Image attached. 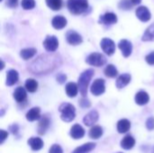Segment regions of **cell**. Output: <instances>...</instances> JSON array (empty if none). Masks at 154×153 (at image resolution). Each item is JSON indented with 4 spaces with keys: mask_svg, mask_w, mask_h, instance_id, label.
I'll return each mask as SVG.
<instances>
[{
    "mask_svg": "<svg viewBox=\"0 0 154 153\" xmlns=\"http://www.w3.org/2000/svg\"><path fill=\"white\" fill-rule=\"evenodd\" d=\"M49 153H63V151H62V148L59 144H53L50 148Z\"/></svg>",
    "mask_w": 154,
    "mask_h": 153,
    "instance_id": "836d02e7",
    "label": "cell"
},
{
    "mask_svg": "<svg viewBox=\"0 0 154 153\" xmlns=\"http://www.w3.org/2000/svg\"><path fill=\"white\" fill-rule=\"evenodd\" d=\"M66 94L69 97H75L79 93V86L74 82H69L65 87Z\"/></svg>",
    "mask_w": 154,
    "mask_h": 153,
    "instance_id": "d6986e66",
    "label": "cell"
},
{
    "mask_svg": "<svg viewBox=\"0 0 154 153\" xmlns=\"http://www.w3.org/2000/svg\"><path fill=\"white\" fill-rule=\"evenodd\" d=\"M38 88V83L33 78H28L25 82V89L31 93H33Z\"/></svg>",
    "mask_w": 154,
    "mask_h": 153,
    "instance_id": "83f0119b",
    "label": "cell"
},
{
    "mask_svg": "<svg viewBox=\"0 0 154 153\" xmlns=\"http://www.w3.org/2000/svg\"><path fill=\"white\" fill-rule=\"evenodd\" d=\"M67 41L70 45H79L82 42V37L75 31H69L66 34Z\"/></svg>",
    "mask_w": 154,
    "mask_h": 153,
    "instance_id": "ba28073f",
    "label": "cell"
},
{
    "mask_svg": "<svg viewBox=\"0 0 154 153\" xmlns=\"http://www.w3.org/2000/svg\"><path fill=\"white\" fill-rule=\"evenodd\" d=\"M35 54H36V50L33 49V48L23 49V50H22L21 52H20V56H21L22 59H23L24 60H27L32 58Z\"/></svg>",
    "mask_w": 154,
    "mask_h": 153,
    "instance_id": "4316f807",
    "label": "cell"
},
{
    "mask_svg": "<svg viewBox=\"0 0 154 153\" xmlns=\"http://www.w3.org/2000/svg\"><path fill=\"white\" fill-rule=\"evenodd\" d=\"M146 127L148 130H153L154 129V117H150L146 121Z\"/></svg>",
    "mask_w": 154,
    "mask_h": 153,
    "instance_id": "e575fe53",
    "label": "cell"
},
{
    "mask_svg": "<svg viewBox=\"0 0 154 153\" xmlns=\"http://www.w3.org/2000/svg\"><path fill=\"white\" fill-rule=\"evenodd\" d=\"M18 78H19L18 72L16 70H14V69H10L6 74V82H5V84L7 86H9V87L14 86V84L17 83Z\"/></svg>",
    "mask_w": 154,
    "mask_h": 153,
    "instance_id": "9a60e30c",
    "label": "cell"
},
{
    "mask_svg": "<svg viewBox=\"0 0 154 153\" xmlns=\"http://www.w3.org/2000/svg\"><path fill=\"white\" fill-rule=\"evenodd\" d=\"M118 47H119V49L121 50V51H122L124 57L127 58V57H129V56L132 54V51H133V45H132V43H131L129 41H127V40H122V41L119 42Z\"/></svg>",
    "mask_w": 154,
    "mask_h": 153,
    "instance_id": "30bf717a",
    "label": "cell"
},
{
    "mask_svg": "<svg viewBox=\"0 0 154 153\" xmlns=\"http://www.w3.org/2000/svg\"><path fill=\"white\" fill-rule=\"evenodd\" d=\"M49 125H50L49 118L46 117V116L41 117V119L39 121V124H38V133H39V134H44L46 133Z\"/></svg>",
    "mask_w": 154,
    "mask_h": 153,
    "instance_id": "603a6c76",
    "label": "cell"
},
{
    "mask_svg": "<svg viewBox=\"0 0 154 153\" xmlns=\"http://www.w3.org/2000/svg\"><path fill=\"white\" fill-rule=\"evenodd\" d=\"M96 148V144L93 142H87L78 148H76L72 153H88Z\"/></svg>",
    "mask_w": 154,
    "mask_h": 153,
    "instance_id": "cb8c5ba5",
    "label": "cell"
},
{
    "mask_svg": "<svg viewBox=\"0 0 154 153\" xmlns=\"http://www.w3.org/2000/svg\"><path fill=\"white\" fill-rule=\"evenodd\" d=\"M145 60L148 64L150 65H154V51L149 53L146 57H145Z\"/></svg>",
    "mask_w": 154,
    "mask_h": 153,
    "instance_id": "d590c367",
    "label": "cell"
},
{
    "mask_svg": "<svg viewBox=\"0 0 154 153\" xmlns=\"http://www.w3.org/2000/svg\"><path fill=\"white\" fill-rule=\"evenodd\" d=\"M98 116H99L98 113L96 110H92L85 115L83 119V123L86 126H94V124L98 120Z\"/></svg>",
    "mask_w": 154,
    "mask_h": 153,
    "instance_id": "9c48e42d",
    "label": "cell"
},
{
    "mask_svg": "<svg viewBox=\"0 0 154 153\" xmlns=\"http://www.w3.org/2000/svg\"><path fill=\"white\" fill-rule=\"evenodd\" d=\"M132 2H133V4L134 5H139L142 2V0H132Z\"/></svg>",
    "mask_w": 154,
    "mask_h": 153,
    "instance_id": "60d3db41",
    "label": "cell"
},
{
    "mask_svg": "<svg viewBox=\"0 0 154 153\" xmlns=\"http://www.w3.org/2000/svg\"><path fill=\"white\" fill-rule=\"evenodd\" d=\"M28 144L32 148V151H39L43 147V142L41 138L32 137L28 140Z\"/></svg>",
    "mask_w": 154,
    "mask_h": 153,
    "instance_id": "7402d4cb",
    "label": "cell"
},
{
    "mask_svg": "<svg viewBox=\"0 0 154 153\" xmlns=\"http://www.w3.org/2000/svg\"><path fill=\"white\" fill-rule=\"evenodd\" d=\"M134 6V4L132 0H121L119 3V8L124 10H129L132 9Z\"/></svg>",
    "mask_w": 154,
    "mask_h": 153,
    "instance_id": "1f68e13d",
    "label": "cell"
},
{
    "mask_svg": "<svg viewBox=\"0 0 154 153\" xmlns=\"http://www.w3.org/2000/svg\"><path fill=\"white\" fill-rule=\"evenodd\" d=\"M70 136L75 139V140H79L84 137L85 135V130L82 128V126H80L79 124H74L71 129H70Z\"/></svg>",
    "mask_w": 154,
    "mask_h": 153,
    "instance_id": "7c38bea8",
    "label": "cell"
},
{
    "mask_svg": "<svg viewBox=\"0 0 154 153\" xmlns=\"http://www.w3.org/2000/svg\"><path fill=\"white\" fill-rule=\"evenodd\" d=\"M47 5L52 9V10H60L62 6V1L61 0H46Z\"/></svg>",
    "mask_w": 154,
    "mask_h": 153,
    "instance_id": "4dcf8cb0",
    "label": "cell"
},
{
    "mask_svg": "<svg viewBox=\"0 0 154 153\" xmlns=\"http://www.w3.org/2000/svg\"><path fill=\"white\" fill-rule=\"evenodd\" d=\"M60 112V118L66 123H69L74 120L76 116V110L74 106L69 103H63L59 108Z\"/></svg>",
    "mask_w": 154,
    "mask_h": 153,
    "instance_id": "3957f363",
    "label": "cell"
},
{
    "mask_svg": "<svg viewBox=\"0 0 154 153\" xmlns=\"http://www.w3.org/2000/svg\"><path fill=\"white\" fill-rule=\"evenodd\" d=\"M22 6L25 10H30L34 8L35 6V1L34 0H22Z\"/></svg>",
    "mask_w": 154,
    "mask_h": 153,
    "instance_id": "d6a6232c",
    "label": "cell"
},
{
    "mask_svg": "<svg viewBox=\"0 0 154 153\" xmlns=\"http://www.w3.org/2000/svg\"><path fill=\"white\" fill-rule=\"evenodd\" d=\"M131 81V75L130 74H123V75H120L116 80V87L117 88L121 89V88H124L125 87H126Z\"/></svg>",
    "mask_w": 154,
    "mask_h": 153,
    "instance_id": "ac0fdd59",
    "label": "cell"
},
{
    "mask_svg": "<svg viewBox=\"0 0 154 153\" xmlns=\"http://www.w3.org/2000/svg\"><path fill=\"white\" fill-rule=\"evenodd\" d=\"M94 73L95 72L92 69H88L85 70L83 73H81L80 77L79 78L78 86H79V92L83 97H85L87 96L88 87V85H89V82H90L92 77L94 76Z\"/></svg>",
    "mask_w": 154,
    "mask_h": 153,
    "instance_id": "6da1fadb",
    "label": "cell"
},
{
    "mask_svg": "<svg viewBox=\"0 0 154 153\" xmlns=\"http://www.w3.org/2000/svg\"><path fill=\"white\" fill-rule=\"evenodd\" d=\"M26 119L30 122H33L41 119V110L39 107H32L26 114Z\"/></svg>",
    "mask_w": 154,
    "mask_h": 153,
    "instance_id": "ffe728a7",
    "label": "cell"
},
{
    "mask_svg": "<svg viewBox=\"0 0 154 153\" xmlns=\"http://www.w3.org/2000/svg\"><path fill=\"white\" fill-rule=\"evenodd\" d=\"M143 41H154V24L151 25L150 27L147 28L145 31L143 36Z\"/></svg>",
    "mask_w": 154,
    "mask_h": 153,
    "instance_id": "f546056e",
    "label": "cell"
},
{
    "mask_svg": "<svg viewBox=\"0 0 154 153\" xmlns=\"http://www.w3.org/2000/svg\"><path fill=\"white\" fill-rule=\"evenodd\" d=\"M119 153H122V152H119Z\"/></svg>",
    "mask_w": 154,
    "mask_h": 153,
    "instance_id": "b9f144b4",
    "label": "cell"
},
{
    "mask_svg": "<svg viewBox=\"0 0 154 153\" xmlns=\"http://www.w3.org/2000/svg\"><path fill=\"white\" fill-rule=\"evenodd\" d=\"M66 79H67V76H66L65 74L60 73V74H59V75L57 76V80H58L60 84L64 83V82L66 81Z\"/></svg>",
    "mask_w": 154,
    "mask_h": 153,
    "instance_id": "f35d334b",
    "label": "cell"
},
{
    "mask_svg": "<svg viewBox=\"0 0 154 153\" xmlns=\"http://www.w3.org/2000/svg\"><path fill=\"white\" fill-rule=\"evenodd\" d=\"M131 128V123L127 119H122L117 123V131L119 133H125Z\"/></svg>",
    "mask_w": 154,
    "mask_h": 153,
    "instance_id": "d4e9b609",
    "label": "cell"
},
{
    "mask_svg": "<svg viewBox=\"0 0 154 153\" xmlns=\"http://www.w3.org/2000/svg\"><path fill=\"white\" fill-rule=\"evenodd\" d=\"M43 46L47 51L53 52L59 47V41L55 36H47L43 41Z\"/></svg>",
    "mask_w": 154,
    "mask_h": 153,
    "instance_id": "8992f818",
    "label": "cell"
},
{
    "mask_svg": "<svg viewBox=\"0 0 154 153\" xmlns=\"http://www.w3.org/2000/svg\"><path fill=\"white\" fill-rule=\"evenodd\" d=\"M79 105H80V106H81V107H83V108H87V107H89V106H90V102H89V100H88V99H87V98L83 97V98L80 100Z\"/></svg>",
    "mask_w": 154,
    "mask_h": 153,
    "instance_id": "8d00e7d4",
    "label": "cell"
},
{
    "mask_svg": "<svg viewBox=\"0 0 154 153\" xmlns=\"http://www.w3.org/2000/svg\"><path fill=\"white\" fill-rule=\"evenodd\" d=\"M104 72H105V75H106V77H108V78H115V77H116L117 74H118V71H117L116 68L114 65H112V64L107 65V66L106 67Z\"/></svg>",
    "mask_w": 154,
    "mask_h": 153,
    "instance_id": "f1b7e54d",
    "label": "cell"
},
{
    "mask_svg": "<svg viewBox=\"0 0 154 153\" xmlns=\"http://www.w3.org/2000/svg\"><path fill=\"white\" fill-rule=\"evenodd\" d=\"M136 16L142 22H148L151 19V13L145 6H140L136 10Z\"/></svg>",
    "mask_w": 154,
    "mask_h": 153,
    "instance_id": "8fae6325",
    "label": "cell"
},
{
    "mask_svg": "<svg viewBox=\"0 0 154 153\" xmlns=\"http://www.w3.org/2000/svg\"><path fill=\"white\" fill-rule=\"evenodd\" d=\"M51 24H52L53 28H55L57 30L63 29L66 26V24H67V19L64 16H62V15H56L52 19Z\"/></svg>",
    "mask_w": 154,
    "mask_h": 153,
    "instance_id": "5bb4252c",
    "label": "cell"
},
{
    "mask_svg": "<svg viewBox=\"0 0 154 153\" xmlns=\"http://www.w3.org/2000/svg\"><path fill=\"white\" fill-rule=\"evenodd\" d=\"M6 5L8 7H11V8H14L17 6V4H18V0H6Z\"/></svg>",
    "mask_w": 154,
    "mask_h": 153,
    "instance_id": "74e56055",
    "label": "cell"
},
{
    "mask_svg": "<svg viewBox=\"0 0 154 153\" xmlns=\"http://www.w3.org/2000/svg\"><path fill=\"white\" fill-rule=\"evenodd\" d=\"M26 90L23 87H18L14 92V98L17 103H23L26 99Z\"/></svg>",
    "mask_w": 154,
    "mask_h": 153,
    "instance_id": "e0dca14e",
    "label": "cell"
},
{
    "mask_svg": "<svg viewBox=\"0 0 154 153\" xmlns=\"http://www.w3.org/2000/svg\"><path fill=\"white\" fill-rule=\"evenodd\" d=\"M0 134H1V141H0V143L2 144L4 142H5V140L7 138V136H8V133H7V132H5V130H1L0 131Z\"/></svg>",
    "mask_w": 154,
    "mask_h": 153,
    "instance_id": "ab89813d",
    "label": "cell"
},
{
    "mask_svg": "<svg viewBox=\"0 0 154 153\" xmlns=\"http://www.w3.org/2000/svg\"><path fill=\"white\" fill-rule=\"evenodd\" d=\"M100 45H101V48H102L103 51L106 54L109 55V56L114 54V52L116 51V44H115V42L111 39L104 38L101 41Z\"/></svg>",
    "mask_w": 154,
    "mask_h": 153,
    "instance_id": "52a82bcc",
    "label": "cell"
},
{
    "mask_svg": "<svg viewBox=\"0 0 154 153\" xmlns=\"http://www.w3.org/2000/svg\"><path fill=\"white\" fill-rule=\"evenodd\" d=\"M99 22L101 23H104L106 25L114 24L117 22V16L114 13H106V14H103L102 16H100Z\"/></svg>",
    "mask_w": 154,
    "mask_h": 153,
    "instance_id": "4fadbf2b",
    "label": "cell"
},
{
    "mask_svg": "<svg viewBox=\"0 0 154 153\" xmlns=\"http://www.w3.org/2000/svg\"><path fill=\"white\" fill-rule=\"evenodd\" d=\"M103 135V129L101 126L98 125H94L91 127L89 131V137L92 139H99Z\"/></svg>",
    "mask_w": 154,
    "mask_h": 153,
    "instance_id": "484cf974",
    "label": "cell"
},
{
    "mask_svg": "<svg viewBox=\"0 0 154 153\" xmlns=\"http://www.w3.org/2000/svg\"><path fill=\"white\" fill-rule=\"evenodd\" d=\"M135 145V140L131 135H126L121 141V147L125 150H131Z\"/></svg>",
    "mask_w": 154,
    "mask_h": 153,
    "instance_id": "44dd1931",
    "label": "cell"
},
{
    "mask_svg": "<svg viewBox=\"0 0 154 153\" xmlns=\"http://www.w3.org/2000/svg\"><path fill=\"white\" fill-rule=\"evenodd\" d=\"M150 100V96L147 92L145 91H139L135 95V103L139 106H144L148 104Z\"/></svg>",
    "mask_w": 154,
    "mask_h": 153,
    "instance_id": "2e32d148",
    "label": "cell"
},
{
    "mask_svg": "<svg viewBox=\"0 0 154 153\" xmlns=\"http://www.w3.org/2000/svg\"><path fill=\"white\" fill-rule=\"evenodd\" d=\"M88 7V0H68V8L73 14H81Z\"/></svg>",
    "mask_w": 154,
    "mask_h": 153,
    "instance_id": "7a4b0ae2",
    "label": "cell"
},
{
    "mask_svg": "<svg viewBox=\"0 0 154 153\" xmlns=\"http://www.w3.org/2000/svg\"><path fill=\"white\" fill-rule=\"evenodd\" d=\"M87 62L91 65V66H95V67H101L103 65L106 64V57L101 54V53H97V52H94L91 53L88 59H87Z\"/></svg>",
    "mask_w": 154,
    "mask_h": 153,
    "instance_id": "277c9868",
    "label": "cell"
},
{
    "mask_svg": "<svg viewBox=\"0 0 154 153\" xmlns=\"http://www.w3.org/2000/svg\"><path fill=\"white\" fill-rule=\"evenodd\" d=\"M106 90V87H105V80L102 79V78H97L94 81V83L92 84L91 86V88H90V91L91 93L96 96H101L102 94H104Z\"/></svg>",
    "mask_w": 154,
    "mask_h": 153,
    "instance_id": "5b68a950",
    "label": "cell"
}]
</instances>
